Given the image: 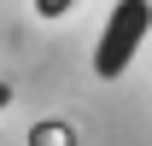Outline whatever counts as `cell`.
<instances>
[{
	"label": "cell",
	"instance_id": "1",
	"mask_svg": "<svg viewBox=\"0 0 152 146\" xmlns=\"http://www.w3.org/2000/svg\"><path fill=\"white\" fill-rule=\"evenodd\" d=\"M152 29V0H117L105 29H99V47H94V76L99 82H117V76L134 64L140 41Z\"/></svg>",
	"mask_w": 152,
	"mask_h": 146
},
{
	"label": "cell",
	"instance_id": "2",
	"mask_svg": "<svg viewBox=\"0 0 152 146\" xmlns=\"http://www.w3.org/2000/svg\"><path fill=\"white\" fill-rule=\"evenodd\" d=\"M29 140H35V146H70V128H64V123H41Z\"/></svg>",
	"mask_w": 152,
	"mask_h": 146
},
{
	"label": "cell",
	"instance_id": "3",
	"mask_svg": "<svg viewBox=\"0 0 152 146\" xmlns=\"http://www.w3.org/2000/svg\"><path fill=\"white\" fill-rule=\"evenodd\" d=\"M76 0H35V18H64Z\"/></svg>",
	"mask_w": 152,
	"mask_h": 146
},
{
	"label": "cell",
	"instance_id": "4",
	"mask_svg": "<svg viewBox=\"0 0 152 146\" xmlns=\"http://www.w3.org/2000/svg\"><path fill=\"white\" fill-rule=\"evenodd\" d=\"M6 105H12V88H6V82H0V111H6Z\"/></svg>",
	"mask_w": 152,
	"mask_h": 146
}]
</instances>
